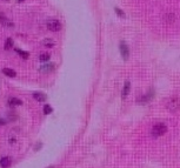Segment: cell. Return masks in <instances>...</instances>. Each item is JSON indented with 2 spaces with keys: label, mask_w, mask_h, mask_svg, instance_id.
<instances>
[{
  "label": "cell",
  "mask_w": 180,
  "mask_h": 168,
  "mask_svg": "<svg viewBox=\"0 0 180 168\" xmlns=\"http://www.w3.org/2000/svg\"><path fill=\"white\" fill-rule=\"evenodd\" d=\"M52 111H53V109H52V107H51L50 105H45V106H44V113H45V114H51Z\"/></svg>",
  "instance_id": "cell-17"
},
{
  "label": "cell",
  "mask_w": 180,
  "mask_h": 168,
  "mask_svg": "<svg viewBox=\"0 0 180 168\" xmlns=\"http://www.w3.org/2000/svg\"><path fill=\"white\" fill-rule=\"evenodd\" d=\"M116 13L118 14V15H120V17H124L125 14H124V12L120 9V8H118V7H116Z\"/></svg>",
  "instance_id": "cell-19"
},
{
  "label": "cell",
  "mask_w": 180,
  "mask_h": 168,
  "mask_svg": "<svg viewBox=\"0 0 180 168\" xmlns=\"http://www.w3.org/2000/svg\"><path fill=\"white\" fill-rule=\"evenodd\" d=\"M1 72H2L6 76H10V78H14V76L17 75L15 71H13V69H11V68H4Z\"/></svg>",
  "instance_id": "cell-10"
},
{
  "label": "cell",
  "mask_w": 180,
  "mask_h": 168,
  "mask_svg": "<svg viewBox=\"0 0 180 168\" xmlns=\"http://www.w3.org/2000/svg\"><path fill=\"white\" fill-rule=\"evenodd\" d=\"M168 109L170 111H172V112H176V111H178L180 109V101L177 99V98H174V99H172L171 102L168 103Z\"/></svg>",
  "instance_id": "cell-4"
},
{
  "label": "cell",
  "mask_w": 180,
  "mask_h": 168,
  "mask_svg": "<svg viewBox=\"0 0 180 168\" xmlns=\"http://www.w3.org/2000/svg\"><path fill=\"white\" fill-rule=\"evenodd\" d=\"M12 164V159L10 156H4L0 159V166L1 168H8Z\"/></svg>",
  "instance_id": "cell-5"
},
{
  "label": "cell",
  "mask_w": 180,
  "mask_h": 168,
  "mask_svg": "<svg viewBox=\"0 0 180 168\" xmlns=\"http://www.w3.org/2000/svg\"><path fill=\"white\" fill-rule=\"evenodd\" d=\"M8 103L12 105V106H20V105H23V101L17 99V98H10L8 99Z\"/></svg>",
  "instance_id": "cell-13"
},
{
  "label": "cell",
  "mask_w": 180,
  "mask_h": 168,
  "mask_svg": "<svg viewBox=\"0 0 180 168\" xmlns=\"http://www.w3.org/2000/svg\"><path fill=\"white\" fill-rule=\"evenodd\" d=\"M42 45H44L45 47H48V48H51V47H53V46L56 45V42H54L52 39L47 38V39H44V40H42Z\"/></svg>",
  "instance_id": "cell-12"
},
{
  "label": "cell",
  "mask_w": 180,
  "mask_h": 168,
  "mask_svg": "<svg viewBox=\"0 0 180 168\" xmlns=\"http://www.w3.org/2000/svg\"><path fill=\"white\" fill-rule=\"evenodd\" d=\"M15 52H17V53H18L20 57H23L24 59H27V58H29V55H30V54H29V52L21 51V49H19V48H15Z\"/></svg>",
  "instance_id": "cell-15"
},
{
  "label": "cell",
  "mask_w": 180,
  "mask_h": 168,
  "mask_svg": "<svg viewBox=\"0 0 180 168\" xmlns=\"http://www.w3.org/2000/svg\"><path fill=\"white\" fill-rule=\"evenodd\" d=\"M48 168H54V167H53V166H52V167H48Z\"/></svg>",
  "instance_id": "cell-22"
},
{
  "label": "cell",
  "mask_w": 180,
  "mask_h": 168,
  "mask_svg": "<svg viewBox=\"0 0 180 168\" xmlns=\"http://www.w3.org/2000/svg\"><path fill=\"white\" fill-rule=\"evenodd\" d=\"M11 48H13V40L11 39V38H8L7 40H6V42H5V49H11Z\"/></svg>",
  "instance_id": "cell-14"
},
{
  "label": "cell",
  "mask_w": 180,
  "mask_h": 168,
  "mask_svg": "<svg viewBox=\"0 0 180 168\" xmlns=\"http://www.w3.org/2000/svg\"><path fill=\"white\" fill-rule=\"evenodd\" d=\"M18 1H19V2H23V1H24V0H18Z\"/></svg>",
  "instance_id": "cell-21"
},
{
  "label": "cell",
  "mask_w": 180,
  "mask_h": 168,
  "mask_svg": "<svg viewBox=\"0 0 180 168\" xmlns=\"http://www.w3.org/2000/svg\"><path fill=\"white\" fill-rule=\"evenodd\" d=\"M120 53H121V57L124 60H127L128 57H130V49H128V46L125 41H121L120 42Z\"/></svg>",
  "instance_id": "cell-3"
},
{
  "label": "cell",
  "mask_w": 180,
  "mask_h": 168,
  "mask_svg": "<svg viewBox=\"0 0 180 168\" xmlns=\"http://www.w3.org/2000/svg\"><path fill=\"white\" fill-rule=\"evenodd\" d=\"M54 68H56V65H54V64H46V65L41 66L39 71H40V72H42V73H48V72L53 71Z\"/></svg>",
  "instance_id": "cell-8"
},
{
  "label": "cell",
  "mask_w": 180,
  "mask_h": 168,
  "mask_svg": "<svg viewBox=\"0 0 180 168\" xmlns=\"http://www.w3.org/2000/svg\"><path fill=\"white\" fill-rule=\"evenodd\" d=\"M153 95H154V91H153V89H151L147 94H145L144 97H141L138 101H139V102H141V103H146V102H149V101L153 98Z\"/></svg>",
  "instance_id": "cell-6"
},
{
  "label": "cell",
  "mask_w": 180,
  "mask_h": 168,
  "mask_svg": "<svg viewBox=\"0 0 180 168\" xmlns=\"http://www.w3.org/2000/svg\"><path fill=\"white\" fill-rule=\"evenodd\" d=\"M46 25H47V28L50 31H52V32H58V31L61 30V24L57 19H50V20H47Z\"/></svg>",
  "instance_id": "cell-2"
},
{
  "label": "cell",
  "mask_w": 180,
  "mask_h": 168,
  "mask_svg": "<svg viewBox=\"0 0 180 168\" xmlns=\"http://www.w3.org/2000/svg\"><path fill=\"white\" fill-rule=\"evenodd\" d=\"M0 23L1 24H4L5 26H7V27H13V23H11L5 15H2L1 13H0Z\"/></svg>",
  "instance_id": "cell-9"
},
{
  "label": "cell",
  "mask_w": 180,
  "mask_h": 168,
  "mask_svg": "<svg viewBox=\"0 0 180 168\" xmlns=\"http://www.w3.org/2000/svg\"><path fill=\"white\" fill-rule=\"evenodd\" d=\"M174 18H176L174 14H168V15L165 17V20L168 21V23H173V21H174Z\"/></svg>",
  "instance_id": "cell-18"
},
{
  "label": "cell",
  "mask_w": 180,
  "mask_h": 168,
  "mask_svg": "<svg viewBox=\"0 0 180 168\" xmlns=\"http://www.w3.org/2000/svg\"><path fill=\"white\" fill-rule=\"evenodd\" d=\"M130 89H131V84H130V81H126L125 86H124V89H122V98H125V97L128 95Z\"/></svg>",
  "instance_id": "cell-11"
},
{
  "label": "cell",
  "mask_w": 180,
  "mask_h": 168,
  "mask_svg": "<svg viewBox=\"0 0 180 168\" xmlns=\"http://www.w3.org/2000/svg\"><path fill=\"white\" fill-rule=\"evenodd\" d=\"M166 132H167V126L164 125V124H157V125H154L153 128H152V135L155 136V137L164 135Z\"/></svg>",
  "instance_id": "cell-1"
},
{
  "label": "cell",
  "mask_w": 180,
  "mask_h": 168,
  "mask_svg": "<svg viewBox=\"0 0 180 168\" xmlns=\"http://www.w3.org/2000/svg\"><path fill=\"white\" fill-rule=\"evenodd\" d=\"M51 58V55L48 54V53H42L40 57H39V59H40V61H47L48 59Z\"/></svg>",
  "instance_id": "cell-16"
},
{
  "label": "cell",
  "mask_w": 180,
  "mask_h": 168,
  "mask_svg": "<svg viewBox=\"0 0 180 168\" xmlns=\"http://www.w3.org/2000/svg\"><path fill=\"white\" fill-rule=\"evenodd\" d=\"M33 98H34L37 101H39V102H45L46 99H47L46 94L40 93V92H34V93H33Z\"/></svg>",
  "instance_id": "cell-7"
},
{
  "label": "cell",
  "mask_w": 180,
  "mask_h": 168,
  "mask_svg": "<svg viewBox=\"0 0 180 168\" xmlns=\"http://www.w3.org/2000/svg\"><path fill=\"white\" fill-rule=\"evenodd\" d=\"M5 124H6V121H5V120H1V119H0V125H5Z\"/></svg>",
  "instance_id": "cell-20"
}]
</instances>
